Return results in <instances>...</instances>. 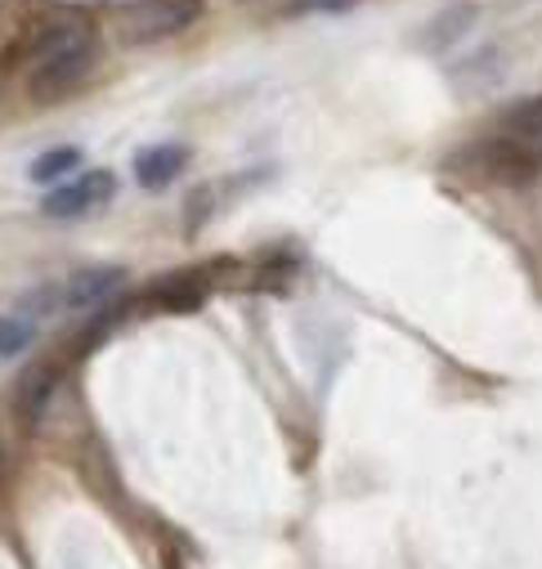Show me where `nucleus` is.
<instances>
[{"label": "nucleus", "mask_w": 542, "mask_h": 569, "mask_svg": "<svg viewBox=\"0 0 542 569\" xmlns=\"http://www.w3.org/2000/svg\"><path fill=\"white\" fill-rule=\"evenodd\" d=\"M94 32L81 19H63L41 28V37L28 46V90L32 99H59L68 94L90 68H94Z\"/></svg>", "instance_id": "nucleus-1"}, {"label": "nucleus", "mask_w": 542, "mask_h": 569, "mask_svg": "<svg viewBox=\"0 0 542 569\" xmlns=\"http://www.w3.org/2000/svg\"><path fill=\"white\" fill-rule=\"evenodd\" d=\"M198 14H202V0H134L121 14V32L126 41H162L198 23Z\"/></svg>", "instance_id": "nucleus-2"}, {"label": "nucleus", "mask_w": 542, "mask_h": 569, "mask_svg": "<svg viewBox=\"0 0 542 569\" xmlns=\"http://www.w3.org/2000/svg\"><path fill=\"white\" fill-rule=\"evenodd\" d=\"M112 193H117V176H112V171H81V180L54 189V193L41 202V211H46L50 220H77V216H90V211H99L103 202H112Z\"/></svg>", "instance_id": "nucleus-3"}, {"label": "nucleus", "mask_w": 542, "mask_h": 569, "mask_svg": "<svg viewBox=\"0 0 542 569\" xmlns=\"http://www.w3.org/2000/svg\"><path fill=\"white\" fill-rule=\"evenodd\" d=\"M121 282H126V269L117 264H99V269H81L63 282V297H68V310H94L103 306L112 292H121Z\"/></svg>", "instance_id": "nucleus-4"}, {"label": "nucleus", "mask_w": 542, "mask_h": 569, "mask_svg": "<svg viewBox=\"0 0 542 569\" xmlns=\"http://www.w3.org/2000/svg\"><path fill=\"white\" fill-rule=\"evenodd\" d=\"M202 301H207V288L189 273H171V278H162L149 288V306H158L167 315H193Z\"/></svg>", "instance_id": "nucleus-5"}, {"label": "nucleus", "mask_w": 542, "mask_h": 569, "mask_svg": "<svg viewBox=\"0 0 542 569\" xmlns=\"http://www.w3.org/2000/svg\"><path fill=\"white\" fill-rule=\"evenodd\" d=\"M189 153L180 144H158V149H144L140 158H134V180H140L144 189H167L180 171H184Z\"/></svg>", "instance_id": "nucleus-6"}, {"label": "nucleus", "mask_w": 542, "mask_h": 569, "mask_svg": "<svg viewBox=\"0 0 542 569\" xmlns=\"http://www.w3.org/2000/svg\"><path fill=\"white\" fill-rule=\"evenodd\" d=\"M54 386H59V368H54V363H37L32 372H23V381H19V403H23V417H28V421H41V417H46V403H50Z\"/></svg>", "instance_id": "nucleus-7"}, {"label": "nucleus", "mask_w": 542, "mask_h": 569, "mask_svg": "<svg viewBox=\"0 0 542 569\" xmlns=\"http://www.w3.org/2000/svg\"><path fill=\"white\" fill-rule=\"evenodd\" d=\"M59 310H68V297H63V288L59 282H41V288H32L23 301H19V315L23 319H50V315H59Z\"/></svg>", "instance_id": "nucleus-8"}, {"label": "nucleus", "mask_w": 542, "mask_h": 569, "mask_svg": "<svg viewBox=\"0 0 542 569\" xmlns=\"http://www.w3.org/2000/svg\"><path fill=\"white\" fill-rule=\"evenodd\" d=\"M81 167V149H50V153H41L37 162H32V180L37 184H50V180H63L68 171H77Z\"/></svg>", "instance_id": "nucleus-9"}, {"label": "nucleus", "mask_w": 542, "mask_h": 569, "mask_svg": "<svg viewBox=\"0 0 542 569\" xmlns=\"http://www.w3.org/2000/svg\"><path fill=\"white\" fill-rule=\"evenodd\" d=\"M37 337V323L23 315H0V359H10L19 350H28Z\"/></svg>", "instance_id": "nucleus-10"}, {"label": "nucleus", "mask_w": 542, "mask_h": 569, "mask_svg": "<svg viewBox=\"0 0 542 569\" xmlns=\"http://www.w3.org/2000/svg\"><path fill=\"white\" fill-rule=\"evenodd\" d=\"M0 471H6V445H0Z\"/></svg>", "instance_id": "nucleus-11"}]
</instances>
